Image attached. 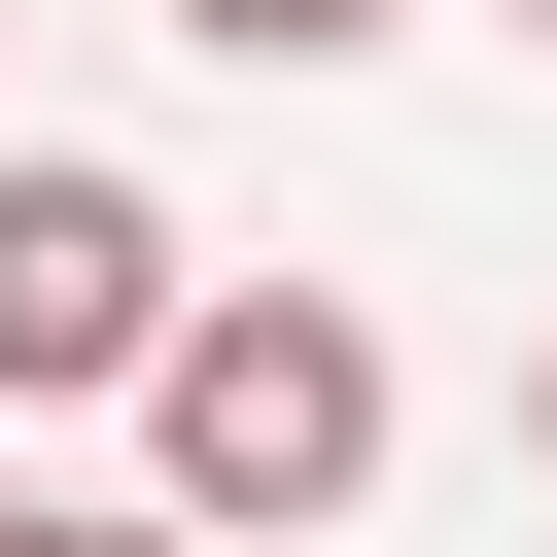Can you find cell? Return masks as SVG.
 I'll return each mask as SVG.
<instances>
[{
  "label": "cell",
  "instance_id": "4",
  "mask_svg": "<svg viewBox=\"0 0 557 557\" xmlns=\"http://www.w3.org/2000/svg\"><path fill=\"white\" fill-rule=\"evenodd\" d=\"M0 557H209V522H174V487H139V522H104V487H0Z\"/></svg>",
  "mask_w": 557,
  "mask_h": 557
},
{
  "label": "cell",
  "instance_id": "3",
  "mask_svg": "<svg viewBox=\"0 0 557 557\" xmlns=\"http://www.w3.org/2000/svg\"><path fill=\"white\" fill-rule=\"evenodd\" d=\"M209 70H348V35H418V0H174Z\"/></svg>",
  "mask_w": 557,
  "mask_h": 557
},
{
  "label": "cell",
  "instance_id": "1",
  "mask_svg": "<svg viewBox=\"0 0 557 557\" xmlns=\"http://www.w3.org/2000/svg\"><path fill=\"white\" fill-rule=\"evenodd\" d=\"M139 418H174V522H209V557H278V522H348V487H383V313H348V278H174Z\"/></svg>",
  "mask_w": 557,
  "mask_h": 557
},
{
  "label": "cell",
  "instance_id": "2",
  "mask_svg": "<svg viewBox=\"0 0 557 557\" xmlns=\"http://www.w3.org/2000/svg\"><path fill=\"white\" fill-rule=\"evenodd\" d=\"M174 278H209V244H174L139 174L0 139V383H139V348H174Z\"/></svg>",
  "mask_w": 557,
  "mask_h": 557
},
{
  "label": "cell",
  "instance_id": "6",
  "mask_svg": "<svg viewBox=\"0 0 557 557\" xmlns=\"http://www.w3.org/2000/svg\"><path fill=\"white\" fill-rule=\"evenodd\" d=\"M522 35H557V0H522Z\"/></svg>",
  "mask_w": 557,
  "mask_h": 557
},
{
  "label": "cell",
  "instance_id": "5",
  "mask_svg": "<svg viewBox=\"0 0 557 557\" xmlns=\"http://www.w3.org/2000/svg\"><path fill=\"white\" fill-rule=\"evenodd\" d=\"M522 453H557V383H522Z\"/></svg>",
  "mask_w": 557,
  "mask_h": 557
}]
</instances>
